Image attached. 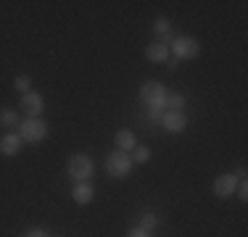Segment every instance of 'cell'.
<instances>
[{"label": "cell", "mask_w": 248, "mask_h": 237, "mask_svg": "<svg viewBox=\"0 0 248 237\" xmlns=\"http://www.w3.org/2000/svg\"><path fill=\"white\" fill-rule=\"evenodd\" d=\"M14 85H16V90H19V92H29V87H32V79H29V76L27 74H19V76H16V79H14Z\"/></svg>", "instance_id": "obj_17"}, {"label": "cell", "mask_w": 248, "mask_h": 237, "mask_svg": "<svg viewBox=\"0 0 248 237\" xmlns=\"http://www.w3.org/2000/svg\"><path fill=\"white\" fill-rule=\"evenodd\" d=\"M24 237H48V232H43V229H32V232H27Z\"/></svg>", "instance_id": "obj_22"}, {"label": "cell", "mask_w": 248, "mask_h": 237, "mask_svg": "<svg viewBox=\"0 0 248 237\" xmlns=\"http://www.w3.org/2000/svg\"><path fill=\"white\" fill-rule=\"evenodd\" d=\"M129 169H132V158H129V153H111L108 158H106V171H108L111 177H116V179H122V177L129 174Z\"/></svg>", "instance_id": "obj_1"}, {"label": "cell", "mask_w": 248, "mask_h": 237, "mask_svg": "<svg viewBox=\"0 0 248 237\" xmlns=\"http://www.w3.org/2000/svg\"><path fill=\"white\" fill-rule=\"evenodd\" d=\"M140 98H143L148 105H153V103H164V98H167V90H164L161 82H145V85L140 87Z\"/></svg>", "instance_id": "obj_6"}, {"label": "cell", "mask_w": 248, "mask_h": 237, "mask_svg": "<svg viewBox=\"0 0 248 237\" xmlns=\"http://www.w3.org/2000/svg\"><path fill=\"white\" fill-rule=\"evenodd\" d=\"M167 114V108H164V103H153L148 105V116L153 118V121H161V116Z\"/></svg>", "instance_id": "obj_18"}, {"label": "cell", "mask_w": 248, "mask_h": 237, "mask_svg": "<svg viewBox=\"0 0 248 237\" xmlns=\"http://www.w3.org/2000/svg\"><path fill=\"white\" fill-rule=\"evenodd\" d=\"M45 134H48V127H45L43 118H27L24 124H21V142H40L45 140Z\"/></svg>", "instance_id": "obj_2"}, {"label": "cell", "mask_w": 248, "mask_h": 237, "mask_svg": "<svg viewBox=\"0 0 248 237\" xmlns=\"http://www.w3.org/2000/svg\"><path fill=\"white\" fill-rule=\"evenodd\" d=\"M19 150H21V137L16 132H8L0 137V153L3 156H16Z\"/></svg>", "instance_id": "obj_9"}, {"label": "cell", "mask_w": 248, "mask_h": 237, "mask_svg": "<svg viewBox=\"0 0 248 237\" xmlns=\"http://www.w3.org/2000/svg\"><path fill=\"white\" fill-rule=\"evenodd\" d=\"M129 158H132L135 163H145L151 158V150L145 145H135V150H132V156H129Z\"/></svg>", "instance_id": "obj_16"}, {"label": "cell", "mask_w": 248, "mask_h": 237, "mask_svg": "<svg viewBox=\"0 0 248 237\" xmlns=\"http://www.w3.org/2000/svg\"><path fill=\"white\" fill-rule=\"evenodd\" d=\"M145 56H148V61H153V63H164L169 58V45L153 43V45L145 47Z\"/></svg>", "instance_id": "obj_10"}, {"label": "cell", "mask_w": 248, "mask_h": 237, "mask_svg": "<svg viewBox=\"0 0 248 237\" xmlns=\"http://www.w3.org/2000/svg\"><path fill=\"white\" fill-rule=\"evenodd\" d=\"M161 124L167 132H182V129L187 127V116L182 114V111H167V114L161 116Z\"/></svg>", "instance_id": "obj_8"}, {"label": "cell", "mask_w": 248, "mask_h": 237, "mask_svg": "<svg viewBox=\"0 0 248 237\" xmlns=\"http://www.w3.org/2000/svg\"><path fill=\"white\" fill-rule=\"evenodd\" d=\"M235 187H238V177L235 174H224L214 182V195L217 198H232Z\"/></svg>", "instance_id": "obj_7"}, {"label": "cell", "mask_w": 248, "mask_h": 237, "mask_svg": "<svg viewBox=\"0 0 248 237\" xmlns=\"http://www.w3.org/2000/svg\"><path fill=\"white\" fill-rule=\"evenodd\" d=\"M172 56L180 61V58H196L198 56V40H193V37H177V40H172Z\"/></svg>", "instance_id": "obj_3"}, {"label": "cell", "mask_w": 248, "mask_h": 237, "mask_svg": "<svg viewBox=\"0 0 248 237\" xmlns=\"http://www.w3.org/2000/svg\"><path fill=\"white\" fill-rule=\"evenodd\" d=\"M135 145H138V142H135V134L129 132V129H119V132H116V148H119L122 153L135 150Z\"/></svg>", "instance_id": "obj_11"}, {"label": "cell", "mask_w": 248, "mask_h": 237, "mask_svg": "<svg viewBox=\"0 0 248 237\" xmlns=\"http://www.w3.org/2000/svg\"><path fill=\"white\" fill-rule=\"evenodd\" d=\"M164 63H167L169 69H177V63H180V61H177V58L172 56V58H167V61H164Z\"/></svg>", "instance_id": "obj_23"}, {"label": "cell", "mask_w": 248, "mask_h": 237, "mask_svg": "<svg viewBox=\"0 0 248 237\" xmlns=\"http://www.w3.org/2000/svg\"><path fill=\"white\" fill-rule=\"evenodd\" d=\"M0 127L16 129V127H19V114H16V111H11V108L0 111Z\"/></svg>", "instance_id": "obj_14"}, {"label": "cell", "mask_w": 248, "mask_h": 237, "mask_svg": "<svg viewBox=\"0 0 248 237\" xmlns=\"http://www.w3.org/2000/svg\"><path fill=\"white\" fill-rule=\"evenodd\" d=\"M127 237H151V232H145V229H132V232H127Z\"/></svg>", "instance_id": "obj_21"}, {"label": "cell", "mask_w": 248, "mask_h": 237, "mask_svg": "<svg viewBox=\"0 0 248 237\" xmlns=\"http://www.w3.org/2000/svg\"><path fill=\"white\" fill-rule=\"evenodd\" d=\"M153 32L158 34V43L167 45L169 40H172V24H169V19H156V24H153Z\"/></svg>", "instance_id": "obj_12"}, {"label": "cell", "mask_w": 248, "mask_h": 237, "mask_svg": "<svg viewBox=\"0 0 248 237\" xmlns=\"http://www.w3.org/2000/svg\"><path fill=\"white\" fill-rule=\"evenodd\" d=\"M43 108H45L43 95H37V92H27V95H21V111H24L29 118H37L40 114H43Z\"/></svg>", "instance_id": "obj_5"}, {"label": "cell", "mask_w": 248, "mask_h": 237, "mask_svg": "<svg viewBox=\"0 0 248 237\" xmlns=\"http://www.w3.org/2000/svg\"><path fill=\"white\" fill-rule=\"evenodd\" d=\"M235 193H238L240 200H246V198H248V185H246V182H240V185L235 187Z\"/></svg>", "instance_id": "obj_20"}, {"label": "cell", "mask_w": 248, "mask_h": 237, "mask_svg": "<svg viewBox=\"0 0 248 237\" xmlns=\"http://www.w3.org/2000/svg\"><path fill=\"white\" fill-rule=\"evenodd\" d=\"M164 108L167 111H182L185 108V95H167V98H164Z\"/></svg>", "instance_id": "obj_15"}, {"label": "cell", "mask_w": 248, "mask_h": 237, "mask_svg": "<svg viewBox=\"0 0 248 237\" xmlns=\"http://www.w3.org/2000/svg\"><path fill=\"white\" fill-rule=\"evenodd\" d=\"M69 177H74L77 182H87L93 177V161L87 156H74L69 161Z\"/></svg>", "instance_id": "obj_4"}, {"label": "cell", "mask_w": 248, "mask_h": 237, "mask_svg": "<svg viewBox=\"0 0 248 237\" xmlns=\"http://www.w3.org/2000/svg\"><path fill=\"white\" fill-rule=\"evenodd\" d=\"M74 200H77L79 206L90 203V200H93V187L87 185V182H77V187H74Z\"/></svg>", "instance_id": "obj_13"}, {"label": "cell", "mask_w": 248, "mask_h": 237, "mask_svg": "<svg viewBox=\"0 0 248 237\" xmlns=\"http://www.w3.org/2000/svg\"><path fill=\"white\" fill-rule=\"evenodd\" d=\"M156 224H158V219L153 216V213H145V216H143V222H140V229H145V232H151V229L156 227Z\"/></svg>", "instance_id": "obj_19"}]
</instances>
